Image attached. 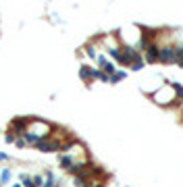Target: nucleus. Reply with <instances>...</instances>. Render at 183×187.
I'll use <instances>...</instances> for the list:
<instances>
[{
	"label": "nucleus",
	"mask_w": 183,
	"mask_h": 187,
	"mask_svg": "<svg viewBox=\"0 0 183 187\" xmlns=\"http://www.w3.org/2000/svg\"><path fill=\"white\" fill-rule=\"evenodd\" d=\"M33 185L40 187V185H42V177H33Z\"/></svg>",
	"instance_id": "nucleus-8"
},
{
	"label": "nucleus",
	"mask_w": 183,
	"mask_h": 187,
	"mask_svg": "<svg viewBox=\"0 0 183 187\" xmlns=\"http://www.w3.org/2000/svg\"><path fill=\"white\" fill-rule=\"evenodd\" d=\"M21 181H23L25 187H36V185H33V179H29L27 175H21Z\"/></svg>",
	"instance_id": "nucleus-5"
},
{
	"label": "nucleus",
	"mask_w": 183,
	"mask_h": 187,
	"mask_svg": "<svg viewBox=\"0 0 183 187\" xmlns=\"http://www.w3.org/2000/svg\"><path fill=\"white\" fill-rule=\"evenodd\" d=\"M0 181H2V183H8V181H11V168H4V171H2Z\"/></svg>",
	"instance_id": "nucleus-4"
},
{
	"label": "nucleus",
	"mask_w": 183,
	"mask_h": 187,
	"mask_svg": "<svg viewBox=\"0 0 183 187\" xmlns=\"http://www.w3.org/2000/svg\"><path fill=\"white\" fill-rule=\"evenodd\" d=\"M152 100L156 104H160V106H173V104H177L179 102V92H177V83H162L158 90H156L152 94Z\"/></svg>",
	"instance_id": "nucleus-1"
},
{
	"label": "nucleus",
	"mask_w": 183,
	"mask_h": 187,
	"mask_svg": "<svg viewBox=\"0 0 183 187\" xmlns=\"http://www.w3.org/2000/svg\"><path fill=\"white\" fill-rule=\"evenodd\" d=\"M181 60H183V48L169 46V48H162L160 50L158 62H164V65H179Z\"/></svg>",
	"instance_id": "nucleus-2"
},
{
	"label": "nucleus",
	"mask_w": 183,
	"mask_h": 187,
	"mask_svg": "<svg viewBox=\"0 0 183 187\" xmlns=\"http://www.w3.org/2000/svg\"><path fill=\"white\" fill-rule=\"evenodd\" d=\"M15 144L19 146V148H25V146H27V141H25L23 137H17V139H15Z\"/></svg>",
	"instance_id": "nucleus-7"
},
{
	"label": "nucleus",
	"mask_w": 183,
	"mask_h": 187,
	"mask_svg": "<svg viewBox=\"0 0 183 187\" xmlns=\"http://www.w3.org/2000/svg\"><path fill=\"white\" fill-rule=\"evenodd\" d=\"M6 158H8L6 154H2V152H0V160H6Z\"/></svg>",
	"instance_id": "nucleus-9"
},
{
	"label": "nucleus",
	"mask_w": 183,
	"mask_h": 187,
	"mask_svg": "<svg viewBox=\"0 0 183 187\" xmlns=\"http://www.w3.org/2000/svg\"><path fill=\"white\" fill-rule=\"evenodd\" d=\"M123 77H125V73H123V71H117V73L110 77V81H112V83H117V81H121Z\"/></svg>",
	"instance_id": "nucleus-6"
},
{
	"label": "nucleus",
	"mask_w": 183,
	"mask_h": 187,
	"mask_svg": "<svg viewBox=\"0 0 183 187\" xmlns=\"http://www.w3.org/2000/svg\"><path fill=\"white\" fill-rule=\"evenodd\" d=\"M158 56H160V48L154 46V44H150V48L144 52V60L146 62H158Z\"/></svg>",
	"instance_id": "nucleus-3"
}]
</instances>
